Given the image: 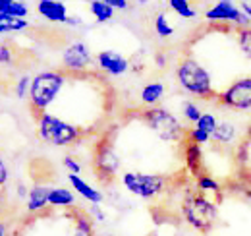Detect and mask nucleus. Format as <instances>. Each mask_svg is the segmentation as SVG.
Listing matches in <instances>:
<instances>
[{"instance_id":"obj_1","label":"nucleus","mask_w":251,"mask_h":236,"mask_svg":"<svg viewBox=\"0 0 251 236\" xmlns=\"http://www.w3.org/2000/svg\"><path fill=\"white\" fill-rule=\"evenodd\" d=\"M176 78H178L180 88L193 97L209 101V99H217V95H219L213 88L211 74L191 57H184V59L178 60Z\"/></svg>"},{"instance_id":"obj_2","label":"nucleus","mask_w":251,"mask_h":236,"mask_svg":"<svg viewBox=\"0 0 251 236\" xmlns=\"http://www.w3.org/2000/svg\"><path fill=\"white\" fill-rule=\"evenodd\" d=\"M182 215L191 229H195L201 235H207L213 231L219 215V207L215 202L205 198L203 192L188 190L182 200Z\"/></svg>"},{"instance_id":"obj_3","label":"nucleus","mask_w":251,"mask_h":236,"mask_svg":"<svg viewBox=\"0 0 251 236\" xmlns=\"http://www.w3.org/2000/svg\"><path fill=\"white\" fill-rule=\"evenodd\" d=\"M66 82V70H45L33 76L31 91H29V105L31 111L37 115L47 113V109L54 103L58 93L62 91Z\"/></svg>"},{"instance_id":"obj_4","label":"nucleus","mask_w":251,"mask_h":236,"mask_svg":"<svg viewBox=\"0 0 251 236\" xmlns=\"http://www.w3.org/2000/svg\"><path fill=\"white\" fill-rule=\"evenodd\" d=\"M37 136L49 146L68 148L83 138V130L50 113H41L37 115Z\"/></svg>"},{"instance_id":"obj_5","label":"nucleus","mask_w":251,"mask_h":236,"mask_svg":"<svg viewBox=\"0 0 251 236\" xmlns=\"http://www.w3.org/2000/svg\"><path fill=\"white\" fill-rule=\"evenodd\" d=\"M141 118L162 142L178 144L186 142L188 138V130L184 128V124L162 107H147L145 111H141Z\"/></svg>"},{"instance_id":"obj_6","label":"nucleus","mask_w":251,"mask_h":236,"mask_svg":"<svg viewBox=\"0 0 251 236\" xmlns=\"http://www.w3.org/2000/svg\"><path fill=\"white\" fill-rule=\"evenodd\" d=\"M122 184L129 194L143 198V200H153L166 190L168 178L160 177V175H151V173H124Z\"/></svg>"},{"instance_id":"obj_7","label":"nucleus","mask_w":251,"mask_h":236,"mask_svg":"<svg viewBox=\"0 0 251 236\" xmlns=\"http://www.w3.org/2000/svg\"><path fill=\"white\" fill-rule=\"evenodd\" d=\"M217 103L230 111H251V76L240 78L217 95Z\"/></svg>"},{"instance_id":"obj_8","label":"nucleus","mask_w":251,"mask_h":236,"mask_svg":"<svg viewBox=\"0 0 251 236\" xmlns=\"http://www.w3.org/2000/svg\"><path fill=\"white\" fill-rule=\"evenodd\" d=\"M207 22H226V24H236L238 28H248L251 24L250 16L234 4V0H219L215 6H211L205 12Z\"/></svg>"},{"instance_id":"obj_9","label":"nucleus","mask_w":251,"mask_h":236,"mask_svg":"<svg viewBox=\"0 0 251 236\" xmlns=\"http://www.w3.org/2000/svg\"><path fill=\"white\" fill-rule=\"evenodd\" d=\"M93 62L91 51L83 41H74L62 51V66L66 72H85Z\"/></svg>"},{"instance_id":"obj_10","label":"nucleus","mask_w":251,"mask_h":236,"mask_svg":"<svg viewBox=\"0 0 251 236\" xmlns=\"http://www.w3.org/2000/svg\"><path fill=\"white\" fill-rule=\"evenodd\" d=\"M95 171L100 180L116 177V173L120 171V157L114 153L112 146L106 140H102L95 148Z\"/></svg>"},{"instance_id":"obj_11","label":"nucleus","mask_w":251,"mask_h":236,"mask_svg":"<svg viewBox=\"0 0 251 236\" xmlns=\"http://www.w3.org/2000/svg\"><path fill=\"white\" fill-rule=\"evenodd\" d=\"M97 64L108 76H124L126 72L131 68L129 60L122 57L120 53H116V51H100L97 55Z\"/></svg>"},{"instance_id":"obj_12","label":"nucleus","mask_w":251,"mask_h":236,"mask_svg":"<svg viewBox=\"0 0 251 236\" xmlns=\"http://www.w3.org/2000/svg\"><path fill=\"white\" fill-rule=\"evenodd\" d=\"M37 12L52 24H66L68 18H70L66 4L60 0H39L37 2Z\"/></svg>"},{"instance_id":"obj_13","label":"nucleus","mask_w":251,"mask_h":236,"mask_svg":"<svg viewBox=\"0 0 251 236\" xmlns=\"http://www.w3.org/2000/svg\"><path fill=\"white\" fill-rule=\"evenodd\" d=\"M68 182L72 184L74 192H77V194H79L83 200H87L89 204H100V202L104 200L102 192H99V190H97V188H93L91 184H87V182L79 177V175L70 173V175H68Z\"/></svg>"},{"instance_id":"obj_14","label":"nucleus","mask_w":251,"mask_h":236,"mask_svg":"<svg viewBox=\"0 0 251 236\" xmlns=\"http://www.w3.org/2000/svg\"><path fill=\"white\" fill-rule=\"evenodd\" d=\"M49 194H50V188H47L45 184H35L29 190V196H27V211L41 213L49 206Z\"/></svg>"},{"instance_id":"obj_15","label":"nucleus","mask_w":251,"mask_h":236,"mask_svg":"<svg viewBox=\"0 0 251 236\" xmlns=\"http://www.w3.org/2000/svg\"><path fill=\"white\" fill-rule=\"evenodd\" d=\"M238 140V126L230 120H220L217 130L211 136V142L215 144H222V146H230Z\"/></svg>"},{"instance_id":"obj_16","label":"nucleus","mask_w":251,"mask_h":236,"mask_svg":"<svg viewBox=\"0 0 251 236\" xmlns=\"http://www.w3.org/2000/svg\"><path fill=\"white\" fill-rule=\"evenodd\" d=\"M184 155H186V167L193 177H201V146L199 144H193V142H186V148H184Z\"/></svg>"},{"instance_id":"obj_17","label":"nucleus","mask_w":251,"mask_h":236,"mask_svg":"<svg viewBox=\"0 0 251 236\" xmlns=\"http://www.w3.org/2000/svg\"><path fill=\"white\" fill-rule=\"evenodd\" d=\"M162 95H164V86L160 82H151V84L143 86L141 93H139V99L147 107H157V103L162 99Z\"/></svg>"},{"instance_id":"obj_18","label":"nucleus","mask_w":251,"mask_h":236,"mask_svg":"<svg viewBox=\"0 0 251 236\" xmlns=\"http://www.w3.org/2000/svg\"><path fill=\"white\" fill-rule=\"evenodd\" d=\"M75 204V196L74 192H70L68 188H50L49 194V206L52 207H70Z\"/></svg>"},{"instance_id":"obj_19","label":"nucleus","mask_w":251,"mask_h":236,"mask_svg":"<svg viewBox=\"0 0 251 236\" xmlns=\"http://www.w3.org/2000/svg\"><path fill=\"white\" fill-rule=\"evenodd\" d=\"M74 231H75V236H93V217L85 211H75Z\"/></svg>"},{"instance_id":"obj_20","label":"nucleus","mask_w":251,"mask_h":236,"mask_svg":"<svg viewBox=\"0 0 251 236\" xmlns=\"http://www.w3.org/2000/svg\"><path fill=\"white\" fill-rule=\"evenodd\" d=\"M89 10H91L93 18L99 24H106V22H110V20L114 18V8L108 6V4L102 2V0H91V2H89Z\"/></svg>"},{"instance_id":"obj_21","label":"nucleus","mask_w":251,"mask_h":236,"mask_svg":"<svg viewBox=\"0 0 251 236\" xmlns=\"http://www.w3.org/2000/svg\"><path fill=\"white\" fill-rule=\"evenodd\" d=\"M29 28V22L25 18H12L8 14H0V31L2 33H14Z\"/></svg>"},{"instance_id":"obj_22","label":"nucleus","mask_w":251,"mask_h":236,"mask_svg":"<svg viewBox=\"0 0 251 236\" xmlns=\"http://www.w3.org/2000/svg\"><path fill=\"white\" fill-rule=\"evenodd\" d=\"M168 6H170L172 12H176L184 20H193L197 16V12H195V8L191 6L189 0H168Z\"/></svg>"},{"instance_id":"obj_23","label":"nucleus","mask_w":251,"mask_h":236,"mask_svg":"<svg viewBox=\"0 0 251 236\" xmlns=\"http://www.w3.org/2000/svg\"><path fill=\"white\" fill-rule=\"evenodd\" d=\"M236 39H238V45H240V51L251 60V28H238L236 31Z\"/></svg>"},{"instance_id":"obj_24","label":"nucleus","mask_w":251,"mask_h":236,"mask_svg":"<svg viewBox=\"0 0 251 236\" xmlns=\"http://www.w3.org/2000/svg\"><path fill=\"white\" fill-rule=\"evenodd\" d=\"M155 31H157L158 37H162V39L174 35V28L168 24V18H166L164 12H158L157 16H155Z\"/></svg>"},{"instance_id":"obj_25","label":"nucleus","mask_w":251,"mask_h":236,"mask_svg":"<svg viewBox=\"0 0 251 236\" xmlns=\"http://www.w3.org/2000/svg\"><path fill=\"white\" fill-rule=\"evenodd\" d=\"M195 184H197V190L203 192V194H207V192L219 194L220 192V184L213 177H209V175H201V177H197V182H195Z\"/></svg>"},{"instance_id":"obj_26","label":"nucleus","mask_w":251,"mask_h":236,"mask_svg":"<svg viewBox=\"0 0 251 236\" xmlns=\"http://www.w3.org/2000/svg\"><path fill=\"white\" fill-rule=\"evenodd\" d=\"M219 122L220 120L215 117L213 113H203V117L199 118V122L195 124V128H199V130H203V132H207V134H211V136H213V132L217 130Z\"/></svg>"},{"instance_id":"obj_27","label":"nucleus","mask_w":251,"mask_h":236,"mask_svg":"<svg viewBox=\"0 0 251 236\" xmlns=\"http://www.w3.org/2000/svg\"><path fill=\"white\" fill-rule=\"evenodd\" d=\"M182 115H184V118H186L188 122H191V124H197L199 118L203 117L201 109H199L195 103H191V101H186V103H184V107H182Z\"/></svg>"},{"instance_id":"obj_28","label":"nucleus","mask_w":251,"mask_h":236,"mask_svg":"<svg viewBox=\"0 0 251 236\" xmlns=\"http://www.w3.org/2000/svg\"><path fill=\"white\" fill-rule=\"evenodd\" d=\"M186 142H193V144H199V146H203V144H209L211 142V134H207V132H203V130H199V128H189L188 130V138H186Z\"/></svg>"},{"instance_id":"obj_29","label":"nucleus","mask_w":251,"mask_h":236,"mask_svg":"<svg viewBox=\"0 0 251 236\" xmlns=\"http://www.w3.org/2000/svg\"><path fill=\"white\" fill-rule=\"evenodd\" d=\"M31 82H33V78L27 76V74H24V76L18 80V84L14 86V93H16L18 99H24V97L27 95V91H31Z\"/></svg>"},{"instance_id":"obj_30","label":"nucleus","mask_w":251,"mask_h":236,"mask_svg":"<svg viewBox=\"0 0 251 236\" xmlns=\"http://www.w3.org/2000/svg\"><path fill=\"white\" fill-rule=\"evenodd\" d=\"M4 14H8V16H12V18H27V14H29V6L25 4V2H14Z\"/></svg>"},{"instance_id":"obj_31","label":"nucleus","mask_w":251,"mask_h":236,"mask_svg":"<svg viewBox=\"0 0 251 236\" xmlns=\"http://www.w3.org/2000/svg\"><path fill=\"white\" fill-rule=\"evenodd\" d=\"M12 60H14V53H12V49H10L8 45H2V47H0V62H2V66L12 64Z\"/></svg>"},{"instance_id":"obj_32","label":"nucleus","mask_w":251,"mask_h":236,"mask_svg":"<svg viewBox=\"0 0 251 236\" xmlns=\"http://www.w3.org/2000/svg\"><path fill=\"white\" fill-rule=\"evenodd\" d=\"M64 167H66L70 173H74V175H79V173H81V165H79L74 157H66V159H64Z\"/></svg>"},{"instance_id":"obj_33","label":"nucleus","mask_w":251,"mask_h":236,"mask_svg":"<svg viewBox=\"0 0 251 236\" xmlns=\"http://www.w3.org/2000/svg\"><path fill=\"white\" fill-rule=\"evenodd\" d=\"M89 215L93 217L97 223H102V221H104V211L99 207V204H91V207H89Z\"/></svg>"},{"instance_id":"obj_34","label":"nucleus","mask_w":251,"mask_h":236,"mask_svg":"<svg viewBox=\"0 0 251 236\" xmlns=\"http://www.w3.org/2000/svg\"><path fill=\"white\" fill-rule=\"evenodd\" d=\"M102 2H106L114 10H127L129 8V0H102Z\"/></svg>"},{"instance_id":"obj_35","label":"nucleus","mask_w":251,"mask_h":236,"mask_svg":"<svg viewBox=\"0 0 251 236\" xmlns=\"http://www.w3.org/2000/svg\"><path fill=\"white\" fill-rule=\"evenodd\" d=\"M66 26L81 28V26H83V22H81V18H77V16H70V18H68V22H66Z\"/></svg>"},{"instance_id":"obj_36","label":"nucleus","mask_w":251,"mask_h":236,"mask_svg":"<svg viewBox=\"0 0 251 236\" xmlns=\"http://www.w3.org/2000/svg\"><path fill=\"white\" fill-rule=\"evenodd\" d=\"M8 177H10V175H8V167H6V163L2 161V163H0V182L6 184V182H8Z\"/></svg>"},{"instance_id":"obj_37","label":"nucleus","mask_w":251,"mask_h":236,"mask_svg":"<svg viewBox=\"0 0 251 236\" xmlns=\"http://www.w3.org/2000/svg\"><path fill=\"white\" fill-rule=\"evenodd\" d=\"M155 64H157V68H164L166 66V57L162 53H157L155 55Z\"/></svg>"},{"instance_id":"obj_38","label":"nucleus","mask_w":251,"mask_h":236,"mask_svg":"<svg viewBox=\"0 0 251 236\" xmlns=\"http://www.w3.org/2000/svg\"><path fill=\"white\" fill-rule=\"evenodd\" d=\"M18 196H20V198H27V196H29V194H27V188H25L24 182H18Z\"/></svg>"},{"instance_id":"obj_39","label":"nucleus","mask_w":251,"mask_h":236,"mask_svg":"<svg viewBox=\"0 0 251 236\" xmlns=\"http://www.w3.org/2000/svg\"><path fill=\"white\" fill-rule=\"evenodd\" d=\"M14 2H16V0H0V14H4Z\"/></svg>"},{"instance_id":"obj_40","label":"nucleus","mask_w":251,"mask_h":236,"mask_svg":"<svg viewBox=\"0 0 251 236\" xmlns=\"http://www.w3.org/2000/svg\"><path fill=\"white\" fill-rule=\"evenodd\" d=\"M246 142L251 144V120H250V124H248V128H246Z\"/></svg>"},{"instance_id":"obj_41","label":"nucleus","mask_w":251,"mask_h":236,"mask_svg":"<svg viewBox=\"0 0 251 236\" xmlns=\"http://www.w3.org/2000/svg\"><path fill=\"white\" fill-rule=\"evenodd\" d=\"M242 192H244V196L251 202V188H246V186H244V188H242Z\"/></svg>"},{"instance_id":"obj_42","label":"nucleus","mask_w":251,"mask_h":236,"mask_svg":"<svg viewBox=\"0 0 251 236\" xmlns=\"http://www.w3.org/2000/svg\"><path fill=\"white\" fill-rule=\"evenodd\" d=\"M242 10H244V12L250 16V20H251V4H244V6H242Z\"/></svg>"},{"instance_id":"obj_43","label":"nucleus","mask_w":251,"mask_h":236,"mask_svg":"<svg viewBox=\"0 0 251 236\" xmlns=\"http://www.w3.org/2000/svg\"><path fill=\"white\" fill-rule=\"evenodd\" d=\"M133 2H137V4H147L149 0H133Z\"/></svg>"},{"instance_id":"obj_44","label":"nucleus","mask_w":251,"mask_h":236,"mask_svg":"<svg viewBox=\"0 0 251 236\" xmlns=\"http://www.w3.org/2000/svg\"><path fill=\"white\" fill-rule=\"evenodd\" d=\"M240 2H244V4H246V2H250V0H240Z\"/></svg>"},{"instance_id":"obj_45","label":"nucleus","mask_w":251,"mask_h":236,"mask_svg":"<svg viewBox=\"0 0 251 236\" xmlns=\"http://www.w3.org/2000/svg\"><path fill=\"white\" fill-rule=\"evenodd\" d=\"M151 236H157V235H151Z\"/></svg>"}]
</instances>
